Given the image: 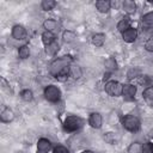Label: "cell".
Listing matches in <instances>:
<instances>
[{"instance_id":"6da1fadb","label":"cell","mask_w":153,"mask_h":153,"mask_svg":"<svg viewBox=\"0 0 153 153\" xmlns=\"http://www.w3.org/2000/svg\"><path fill=\"white\" fill-rule=\"evenodd\" d=\"M73 63V57L71 55H62L55 57L48 66V72L53 78H57L62 74H68V68Z\"/></svg>"},{"instance_id":"7a4b0ae2","label":"cell","mask_w":153,"mask_h":153,"mask_svg":"<svg viewBox=\"0 0 153 153\" xmlns=\"http://www.w3.org/2000/svg\"><path fill=\"white\" fill-rule=\"evenodd\" d=\"M85 124V121L76 115H67L62 122L63 130L67 133H75L80 130Z\"/></svg>"},{"instance_id":"3957f363","label":"cell","mask_w":153,"mask_h":153,"mask_svg":"<svg viewBox=\"0 0 153 153\" xmlns=\"http://www.w3.org/2000/svg\"><path fill=\"white\" fill-rule=\"evenodd\" d=\"M121 124L124 130L129 133H137L141 129V121L134 114H127L121 117Z\"/></svg>"},{"instance_id":"277c9868","label":"cell","mask_w":153,"mask_h":153,"mask_svg":"<svg viewBox=\"0 0 153 153\" xmlns=\"http://www.w3.org/2000/svg\"><path fill=\"white\" fill-rule=\"evenodd\" d=\"M43 96H44V99L49 103H53V104H56L61 100L62 98V92H61V88L54 84H49V85H45V87L43 88Z\"/></svg>"},{"instance_id":"5b68a950","label":"cell","mask_w":153,"mask_h":153,"mask_svg":"<svg viewBox=\"0 0 153 153\" xmlns=\"http://www.w3.org/2000/svg\"><path fill=\"white\" fill-rule=\"evenodd\" d=\"M122 90H123V84L120 82L118 80L111 79V80H108L104 85V91L110 97H121Z\"/></svg>"},{"instance_id":"8992f818","label":"cell","mask_w":153,"mask_h":153,"mask_svg":"<svg viewBox=\"0 0 153 153\" xmlns=\"http://www.w3.org/2000/svg\"><path fill=\"white\" fill-rule=\"evenodd\" d=\"M137 93V86L133 82H126L123 84V90H122V97L124 98L126 102H133L135 99V96Z\"/></svg>"},{"instance_id":"52a82bcc","label":"cell","mask_w":153,"mask_h":153,"mask_svg":"<svg viewBox=\"0 0 153 153\" xmlns=\"http://www.w3.org/2000/svg\"><path fill=\"white\" fill-rule=\"evenodd\" d=\"M11 37L16 41H24L27 37V30L22 24H14L11 29Z\"/></svg>"},{"instance_id":"ba28073f","label":"cell","mask_w":153,"mask_h":153,"mask_svg":"<svg viewBox=\"0 0 153 153\" xmlns=\"http://www.w3.org/2000/svg\"><path fill=\"white\" fill-rule=\"evenodd\" d=\"M87 123L92 129H97V130L100 129L103 127V116H102V114L98 112V111L90 112L88 118H87Z\"/></svg>"},{"instance_id":"9c48e42d","label":"cell","mask_w":153,"mask_h":153,"mask_svg":"<svg viewBox=\"0 0 153 153\" xmlns=\"http://www.w3.org/2000/svg\"><path fill=\"white\" fill-rule=\"evenodd\" d=\"M121 36H122V39L126 42V43H134L136 39H137V36H139V31H137V29L136 27H134V26H130L129 29H127L126 31H123L122 33H121Z\"/></svg>"},{"instance_id":"30bf717a","label":"cell","mask_w":153,"mask_h":153,"mask_svg":"<svg viewBox=\"0 0 153 153\" xmlns=\"http://www.w3.org/2000/svg\"><path fill=\"white\" fill-rule=\"evenodd\" d=\"M37 152L38 153H48L49 151H53V142L48 137H39L36 143Z\"/></svg>"},{"instance_id":"8fae6325","label":"cell","mask_w":153,"mask_h":153,"mask_svg":"<svg viewBox=\"0 0 153 153\" xmlns=\"http://www.w3.org/2000/svg\"><path fill=\"white\" fill-rule=\"evenodd\" d=\"M82 74H84V72H82V68H81L80 65L73 62V63L69 66V68H68V75H69L71 79H73V80H79V79H81Z\"/></svg>"},{"instance_id":"7c38bea8","label":"cell","mask_w":153,"mask_h":153,"mask_svg":"<svg viewBox=\"0 0 153 153\" xmlns=\"http://www.w3.org/2000/svg\"><path fill=\"white\" fill-rule=\"evenodd\" d=\"M14 118H16V114H14V111L11 108L5 106L1 110V112H0V121H1V123H11V122L14 121Z\"/></svg>"},{"instance_id":"4fadbf2b","label":"cell","mask_w":153,"mask_h":153,"mask_svg":"<svg viewBox=\"0 0 153 153\" xmlns=\"http://www.w3.org/2000/svg\"><path fill=\"white\" fill-rule=\"evenodd\" d=\"M121 6H122V10L124 11V13L128 14V17L135 14L136 11H137V5L133 0H123Z\"/></svg>"},{"instance_id":"5bb4252c","label":"cell","mask_w":153,"mask_h":153,"mask_svg":"<svg viewBox=\"0 0 153 153\" xmlns=\"http://www.w3.org/2000/svg\"><path fill=\"white\" fill-rule=\"evenodd\" d=\"M42 26H43L44 31H49V32H53V33H54L55 31L59 30L60 24H59L57 20L54 19V18H47V19H44V22L42 23Z\"/></svg>"},{"instance_id":"9a60e30c","label":"cell","mask_w":153,"mask_h":153,"mask_svg":"<svg viewBox=\"0 0 153 153\" xmlns=\"http://www.w3.org/2000/svg\"><path fill=\"white\" fill-rule=\"evenodd\" d=\"M105 41H106V36L105 33L103 32H96L91 36V43L96 47V48H100L105 44Z\"/></svg>"},{"instance_id":"2e32d148","label":"cell","mask_w":153,"mask_h":153,"mask_svg":"<svg viewBox=\"0 0 153 153\" xmlns=\"http://www.w3.org/2000/svg\"><path fill=\"white\" fill-rule=\"evenodd\" d=\"M94 7L99 13H108L111 10V1L109 0H98L94 2Z\"/></svg>"},{"instance_id":"e0dca14e","label":"cell","mask_w":153,"mask_h":153,"mask_svg":"<svg viewBox=\"0 0 153 153\" xmlns=\"http://www.w3.org/2000/svg\"><path fill=\"white\" fill-rule=\"evenodd\" d=\"M61 38L62 42L66 44H71L76 39V33L73 30H63L61 33Z\"/></svg>"},{"instance_id":"ac0fdd59","label":"cell","mask_w":153,"mask_h":153,"mask_svg":"<svg viewBox=\"0 0 153 153\" xmlns=\"http://www.w3.org/2000/svg\"><path fill=\"white\" fill-rule=\"evenodd\" d=\"M59 50H60V43H59L57 41H55V42H53L51 44L44 47V53H45L48 56H50V57L56 56L57 53H59Z\"/></svg>"},{"instance_id":"d6986e66","label":"cell","mask_w":153,"mask_h":153,"mask_svg":"<svg viewBox=\"0 0 153 153\" xmlns=\"http://www.w3.org/2000/svg\"><path fill=\"white\" fill-rule=\"evenodd\" d=\"M104 67H105V69H106L109 73H112V72L117 71L118 63H117V61H116V59H115L114 56H109V57L104 61Z\"/></svg>"},{"instance_id":"ffe728a7","label":"cell","mask_w":153,"mask_h":153,"mask_svg":"<svg viewBox=\"0 0 153 153\" xmlns=\"http://www.w3.org/2000/svg\"><path fill=\"white\" fill-rule=\"evenodd\" d=\"M143 73H142V71H141V68L140 67H131V68H129L128 69V72H127V79H128V81L129 82H131V81H134L135 79H137L140 75H142Z\"/></svg>"},{"instance_id":"44dd1931","label":"cell","mask_w":153,"mask_h":153,"mask_svg":"<svg viewBox=\"0 0 153 153\" xmlns=\"http://www.w3.org/2000/svg\"><path fill=\"white\" fill-rule=\"evenodd\" d=\"M131 26V19L129 18V17H124V18H122V19H120V22L117 23V25H116V27H117V31L118 32H123V31H126L127 29H129Z\"/></svg>"},{"instance_id":"7402d4cb","label":"cell","mask_w":153,"mask_h":153,"mask_svg":"<svg viewBox=\"0 0 153 153\" xmlns=\"http://www.w3.org/2000/svg\"><path fill=\"white\" fill-rule=\"evenodd\" d=\"M41 39H42V43L44 44V47H47V45H49V44H51L53 42L56 41V36L53 32L43 31L42 35H41Z\"/></svg>"},{"instance_id":"603a6c76","label":"cell","mask_w":153,"mask_h":153,"mask_svg":"<svg viewBox=\"0 0 153 153\" xmlns=\"http://www.w3.org/2000/svg\"><path fill=\"white\" fill-rule=\"evenodd\" d=\"M18 57L20 60H26L30 57V54H31V50H30V47L27 44H23L18 48Z\"/></svg>"},{"instance_id":"cb8c5ba5","label":"cell","mask_w":153,"mask_h":153,"mask_svg":"<svg viewBox=\"0 0 153 153\" xmlns=\"http://www.w3.org/2000/svg\"><path fill=\"white\" fill-rule=\"evenodd\" d=\"M19 96H20L22 100H23V102H26V103L32 102L33 98H35V96H33V91H32L31 88H24V90H22L20 93H19Z\"/></svg>"},{"instance_id":"d4e9b609","label":"cell","mask_w":153,"mask_h":153,"mask_svg":"<svg viewBox=\"0 0 153 153\" xmlns=\"http://www.w3.org/2000/svg\"><path fill=\"white\" fill-rule=\"evenodd\" d=\"M56 6H57V2L55 0H43V1H41V10L45 11V12L53 11Z\"/></svg>"},{"instance_id":"484cf974","label":"cell","mask_w":153,"mask_h":153,"mask_svg":"<svg viewBox=\"0 0 153 153\" xmlns=\"http://www.w3.org/2000/svg\"><path fill=\"white\" fill-rule=\"evenodd\" d=\"M103 140L109 143V145H116L117 143V136H116V133L114 131H105L103 134Z\"/></svg>"},{"instance_id":"4316f807","label":"cell","mask_w":153,"mask_h":153,"mask_svg":"<svg viewBox=\"0 0 153 153\" xmlns=\"http://www.w3.org/2000/svg\"><path fill=\"white\" fill-rule=\"evenodd\" d=\"M142 26H153V11H149L141 17Z\"/></svg>"},{"instance_id":"83f0119b","label":"cell","mask_w":153,"mask_h":153,"mask_svg":"<svg viewBox=\"0 0 153 153\" xmlns=\"http://www.w3.org/2000/svg\"><path fill=\"white\" fill-rule=\"evenodd\" d=\"M141 149H142V143L139 141H133L127 147V153H141Z\"/></svg>"},{"instance_id":"f1b7e54d","label":"cell","mask_w":153,"mask_h":153,"mask_svg":"<svg viewBox=\"0 0 153 153\" xmlns=\"http://www.w3.org/2000/svg\"><path fill=\"white\" fill-rule=\"evenodd\" d=\"M142 98L145 100H153V86H147L142 91Z\"/></svg>"},{"instance_id":"f546056e","label":"cell","mask_w":153,"mask_h":153,"mask_svg":"<svg viewBox=\"0 0 153 153\" xmlns=\"http://www.w3.org/2000/svg\"><path fill=\"white\" fill-rule=\"evenodd\" d=\"M134 81H136L137 82V85H140V86H149V75H147V74H142V75H140L137 79H135Z\"/></svg>"},{"instance_id":"4dcf8cb0","label":"cell","mask_w":153,"mask_h":153,"mask_svg":"<svg viewBox=\"0 0 153 153\" xmlns=\"http://www.w3.org/2000/svg\"><path fill=\"white\" fill-rule=\"evenodd\" d=\"M51 152H53V153H71L69 148H68L67 146H65V145H61V143L55 145V146L53 147V151H51Z\"/></svg>"},{"instance_id":"1f68e13d","label":"cell","mask_w":153,"mask_h":153,"mask_svg":"<svg viewBox=\"0 0 153 153\" xmlns=\"http://www.w3.org/2000/svg\"><path fill=\"white\" fill-rule=\"evenodd\" d=\"M141 153H153V141H146L142 143Z\"/></svg>"},{"instance_id":"d6a6232c","label":"cell","mask_w":153,"mask_h":153,"mask_svg":"<svg viewBox=\"0 0 153 153\" xmlns=\"http://www.w3.org/2000/svg\"><path fill=\"white\" fill-rule=\"evenodd\" d=\"M141 32L147 38H151V37H153V26H142L141 27Z\"/></svg>"},{"instance_id":"836d02e7","label":"cell","mask_w":153,"mask_h":153,"mask_svg":"<svg viewBox=\"0 0 153 153\" xmlns=\"http://www.w3.org/2000/svg\"><path fill=\"white\" fill-rule=\"evenodd\" d=\"M143 48L147 53H153V37L151 38H147L145 41V44H143Z\"/></svg>"},{"instance_id":"e575fe53","label":"cell","mask_w":153,"mask_h":153,"mask_svg":"<svg viewBox=\"0 0 153 153\" xmlns=\"http://www.w3.org/2000/svg\"><path fill=\"white\" fill-rule=\"evenodd\" d=\"M148 137H149V139H153V128L149 129V131H148Z\"/></svg>"},{"instance_id":"d590c367","label":"cell","mask_w":153,"mask_h":153,"mask_svg":"<svg viewBox=\"0 0 153 153\" xmlns=\"http://www.w3.org/2000/svg\"><path fill=\"white\" fill-rule=\"evenodd\" d=\"M80 153H94L92 149H84V151H81Z\"/></svg>"},{"instance_id":"8d00e7d4","label":"cell","mask_w":153,"mask_h":153,"mask_svg":"<svg viewBox=\"0 0 153 153\" xmlns=\"http://www.w3.org/2000/svg\"><path fill=\"white\" fill-rule=\"evenodd\" d=\"M149 86H153V74L149 75Z\"/></svg>"},{"instance_id":"74e56055","label":"cell","mask_w":153,"mask_h":153,"mask_svg":"<svg viewBox=\"0 0 153 153\" xmlns=\"http://www.w3.org/2000/svg\"><path fill=\"white\" fill-rule=\"evenodd\" d=\"M37 153H38V152H37Z\"/></svg>"}]
</instances>
